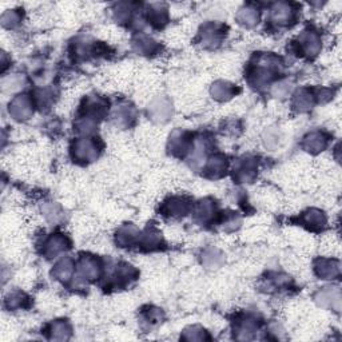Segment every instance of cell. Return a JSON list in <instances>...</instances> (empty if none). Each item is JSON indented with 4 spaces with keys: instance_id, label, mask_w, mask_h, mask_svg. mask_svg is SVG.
Wrapping results in <instances>:
<instances>
[{
    "instance_id": "3",
    "label": "cell",
    "mask_w": 342,
    "mask_h": 342,
    "mask_svg": "<svg viewBox=\"0 0 342 342\" xmlns=\"http://www.w3.org/2000/svg\"><path fill=\"white\" fill-rule=\"evenodd\" d=\"M165 210L171 217L184 215L188 210V202L183 198H172L169 203H165Z\"/></svg>"
},
{
    "instance_id": "6",
    "label": "cell",
    "mask_w": 342,
    "mask_h": 342,
    "mask_svg": "<svg viewBox=\"0 0 342 342\" xmlns=\"http://www.w3.org/2000/svg\"><path fill=\"white\" fill-rule=\"evenodd\" d=\"M333 261H321V265L317 267L318 274L320 277H325V278H330V277H334V274L338 273V266H333Z\"/></svg>"
},
{
    "instance_id": "4",
    "label": "cell",
    "mask_w": 342,
    "mask_h": 342,
    "mask_svg": "<svg viewBox=\"0 0 342 342\" xmlns=\"http://www.w3.org/2000/svg\"><path fill=\"white\" fill-rule=\"evenodd\" d=\"M305 143H306V149L308 150L312 151V153H317V151L322 150L325 147L326 139L322 134L314 133L305 139Z\"/></svg>"
},
{
    "instance_id": "1",
    "label": "cell",
    "mask_w": 342,
    "mask_h": 342,
    "mask_svg": "<svg viewBox=\"0 0 342 342\" xmlns=\"http://www.w3.org/2000/svg\"><path fill=\"white\" fill-rule=\"evenodd\" d=\"M76 159L79 161H92L98 157L99 153V146L96 141L92 139H83V141H78L75 143V149H74Z\"/></svg>"
},
{
    "instance_id": "5",
    "label": "cell",
    "mask_w": 342,
    "mask_h": 342,
    "mask_svg": "<svg viewBox=\"0 0 342 342\" xmlns=\"http://www.w3.org/2000/svg\"><path fill=\"white\" fill-rule=\"evenodd\" d=\"M47 245H48V246H47V251H48V254L55 255V254H58L59 251L66 250L67 241H66V238L59 237V235H54V237L51 238L50 241H48Z\"/></svg>"
},
{
    "instance_id": "7",
    "label": "cell",
    "mask_w": 342,
    "mask_h": 342,
    "mask_svg": "<svg viewBox=\"0 0 342 342\" xmlns=\"http://www.w3.org/2000/svg\"><path fill=\"white\" fill-rule=\"evenodd\" d=\"M241 15H243L242 20L246 25H253L255 24V21H258V13L255 9H242Z\"/></svg>"
},
{
    "instance_id": "2",
    "label": "cell",
    "mask_w": 342,
    "mask_h": 342,
    "mask_svg": "<svg viewBox=\"0 0 342 342\" xmlns=\"http://www.w3.org/2000/svg\"><path fill=\"white\" fill-rule=\"evenodd\" d=\"M296 9H292V5L286 3L277 4L276 8L271 9V20L282 27H288L290 23H294Z\"/></svg>"
}]
</instances>
